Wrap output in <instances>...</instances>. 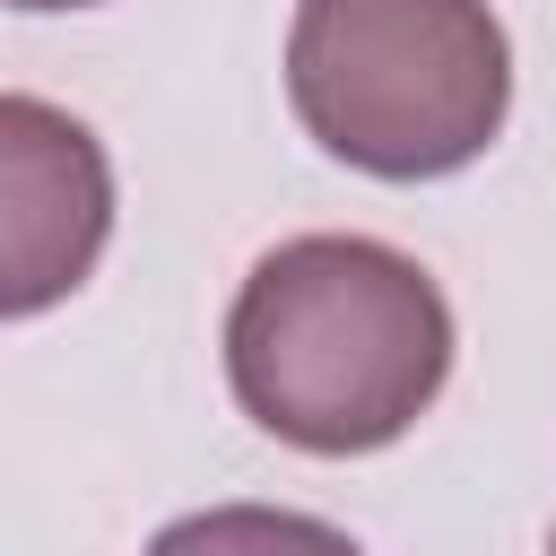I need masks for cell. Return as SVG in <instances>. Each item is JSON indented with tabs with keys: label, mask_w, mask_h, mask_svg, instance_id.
<instances>
[{
	"label": "cell",
	"mask_w": 556,
	"mask_h": 556,
	"mask_svg": "<svg viewBox=\"0 0 556 556\" xmlns=\"http://www.w3.org/2000/svg\"><path fill=\"white\" fill-rule=\"evenodd\" d=\"M226 382L261 434L313 460L382 452L452 382V304L374 235H295L235 287Z\"/></svg>",
	"instance_id": "cell-1"
},
{
	"label": "cell",
	"mask_w": 556,
	"mask_h": 556,
	"mask_svg": "<svg viewBox=\"0 0 556 556\" xmlns=\"http://www.w3.org/2000/svg\"><path fill=\"white\" fill-rule=\"evenodd\" d=\"M287 104L321 156L374 182H434L495 148L513 43L486 0H295Z\"/></svg>",
	"instance_id": "cell-2"
},
{
	"label": "cell",
	"mask_w": 556,
	"mask_h": 556,
	"mask_svg": "<svg viewBox=\"0 0 556 556\" xmlns=\"http://www.w3.org/2000/svg\"><path fill=\"white\" fill-rule=\"evenodd\" d=\"M113 235V174L87 122L43 96H0V313L61 304Z\"/></svg>",
	"instance_id": "cell-3"
},
{
	"label": "cell",
	"mask_w": 556,
	"mask_h": 556,
	"mask_svg": "<svg viewBox=\"0 0 556 556\" xmlns=\"http://www.w3.org/2000/svg\"><path fill=\"white\" fill-rule=\"evenodd\" d=\"M148 556H365L348 530L313 521V513H278V504H208L182 513L148 539Z\"/></svg>",
	"instance_id": "cell-4"
},
{
	"label": "cell",
	"mask_w": 556,
	"mask_h": 556,
	"mask_svg": "<svg viewBox=\"0 0 556 556\" xmlns=\"http://www.w3.org/2000/svg\"><path fill=\"white\" fill-rule=\"evenodd\" d=\"M9 9H104V0H9Z\"/></svg>",
	"instance_id": "cell-5"
},
{
	"label": "cell",
	"mask_w": 556,
	"mask_h": 556,
	"mask_svg": "<svg viewBox=\"0 0 556 556\" xmlns=\"http://www.w3.org/2000/svg\"><path fill=\"white\" fill-rule=\"evenodd\" d=\"M547 556H556V539H547Z\"/></svg>",
	"instance_id": "cell-6"
}]
</instances>
